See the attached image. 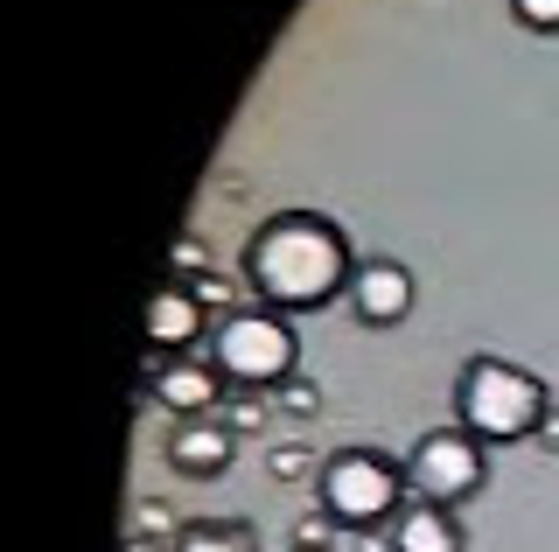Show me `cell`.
Returning a JSON list of instances; mask_svg holds the SVG:
<instances>
[{"instance_id": "6da1fadb", "label": "cell", "mask_w": 559, "mask_h": 552, "mask_svg": "<svg viewBox=\"0 0 559 552\" xmlns=\"http://www.w3.org/2000/svg\"><path fill=\"white\" fill-rule=\"evenodd\" d=\"M245 280H252L259 308H280V315H308V308H329L336 295H349L357 280V252L329 217L314 211H280L252 231L245 245Z\"/></svg>"}, {"instance_id": "7a4b0ae2", "label": "cell", "mask_w": 559, "mask_h": 552, "mask_svg": "<svg viewBox=\"0 0 559 552\" xmlns=\"http://www.w3.org/2000/svg\"><path fill=\"white\" fill-rule=\"evenodd\" d=\"M552 412V392L538 385L524 364H503V357H468L462 385H454V427H468L483 447L497 441H532Z\"/></svg>"}, {"instance_id": "3957f363", "label": "cell", "mask_w": 559, "mask_h": 552, "mask_svg": "<svg viewBox=\"0 0 559 552\" xmlns=\"http://www.w3.org/2000/svg\"><path fill=\"white\" fill-rule=\"evenodd\" d=\"M210 364L224 371L231 392H280L301 364V336L287 329L280 308H231L210 329Z\"/></svg>"}, {"instance_id": "277c9868", "label": "cell", "mask_w": 559, "mask_h": 552, "mask_svg": "<svg viewBox=\"0 0 559 552\" xmlns=\"http://www.w3.org/2000/svg\"><path fill=\"white\" fill-rule=\"evenodd\" d=\"M406 469L378 447H343V455L322 461V511L336 517L343 531H378L406 511Z\"/></svg>"}, {"instance_id": "5b68a950", "label": "cell", "mask_w": 559, "mask_h": 552, "mask_svg": "<svg viewBox=\"0 0 559 552\" xmlns=\"http://www.w3.org/2000/svg\"><path fill=\"white\" fill-rule=\"evenodd\" d=\"M406 482L413 496H427V504H462V496H476L489 482V447L468 434V427H433V434L413 441L406 455Z\"/></svg>"}, {"instance_id": "8992f818", "label": "cell", "mask_w": 559, "mask_h": 552, "mask_svg": "<svg viewBox=\"0 0 559 552\" xmlns=\"http://www.w3.org/2000/svg\"><path fill=\"white\" fill-rule=\"evenodd\" d=\"M147 392L162 399L175 420H203V412H217L224 406V371L210 364V357H162V350H147Z\"/></svg>"}, {"instance_id": "52a82bcc", "label": "cell", "mask_w": 559, "mask_h": 552, "mask_svg": "<svg viewBox=\"0 0 559 552\" xmlns=\"http://www.w3.org/2000/svg\"><path fill=\"white\" fill-rule=\"evenodd\" d=\"M231 455H238V434L217 420V412H203V420H175V434H168V469L175 476L210 482V476L231 469Z\"/></svg>"}, {"instance_id": "ba28073f", "label": "cell", "mask_w": 559, "mask_h": 552, "mask_svg": "<svg viewBox=\"0 0 559 552\" xmlns=\"http://www.w3.org/2000/svg\"><path fill=\"white\" fill-rule=\"evenodd\" d=\"M349 308H357V322H371V329L406 322L413 315V273L399 266V259H364L357 280H349Z\"/></svg>"}, {"instance_id": "9c48e42d", "label": "cell", "mask_w": 559, "mask_h": 552, "mask_svg": "<svg viewBox=\"0 0 559 552\" xmlns=\"http://www.w3.org/2000/svg\"><path fill=\"white\" fill-rule=\"evenodd\" d=\"M203 336V301L197 287H162V295L147 301V350L162 357H189V343Z\"/></svg>"}, {"instance_id": "30bf717a", "label": "cell", "mask_w": 559, "mask_h": 552, "mask_svg": "<svg viewBox=\"0 0 559 552\" xmlns=\"http://www.w3.org/2000/svg\"><path fill=\"white\" fill-rule=\"evenodd\" d=\"M462 525H454L448 504H427V496H406V511L392 517V552H462Z\"/></svg>"}, {"instance_id": "8fae6325", "label": "cell", "mask_w": 559, "mask_h": 552, "mask_svg": "<svg viewBox=\"0 0 559 552\" xmlns=\"http://www.w3.org/2000/svg\"><path fill=\"white\" fill-rule=\"evenodd\" d=\"M175 552H259V531L238 517H197L175 531Z\"/></svg>"}, {"instance_id": "7c38bea8", "label": "cell", "mask_w": 559, "mask_h": 552, "mask_svg": "<svg viewBox=\"0 0 559 552\" xmlns=\"http://www.w3.org/2000/svg\"><path fill=\"white\" fill-rule=\"evenodd\" d=\"M511 14L538 36H559V0H511Z\"/></svg>"}, {"instance_id": "4fadbf2b", "label": "cell", "mask_w": 559, "mask_h": 552, "mask_svg": "<svg viewBox=\"0 0 559 552\" xmlns=\"http://www.w3.org/2000/svg\"><path fill=\"white\" fill-rule=\"evenodd\" d=\"M273 399H280V406H287V412H301V420H308V412H322V392H314V385H308V377H287V385H280V392H273Z\"/></svg>"}, {"instance_id": "5bb4252c", "label": "cell", "mask_w": 559, "mask_h": 552, "mask_svg": "<svg viewBox=\"0 0 559 552\" xmlns=\"http://www.w3.org/2000/svg\"><path fill=\"white\" fill-rule=\"evenodd\" d=\"M336 531H343V525H336V517H329V511H314V517H308V525H301V531H294V545H301V552H329V539H336Z\"/></svg>"}, {"instance_id": "9a60e30c", "label": "cell", "mask_w": 559, "mask_h": 552, "mask_svg": "<svg viewBox=\"0 0 559 552\" xmlns=\"http://www.w3.org/2000/svg\"><path fill=\"white\" fill-rule=\"evenodd\" d=\"M266 469H273L280 482H294V476H308V455H301V447H280V441H273V455H266Z\"/></svg>"}, {"instance_id": "2e32d148", "label": "cell", "mask_w": 559, "mask_h": 552, "mask_svg": "<svg viewBox=\"0 0 559 552\" xmlns=\"http://www.w3.org/2000/svg\"><path fill=\"white\" fill-rule=\"evenodd\" d=\"M259 420H266V406H259V392H245V399H231V420H224V427L245 434V427H259Z\"/></svg>"}, {"instance_id": "e0dca14e", "label": "cell", "mask_w": 559, "mask_h": 552, "mask_svg": "<svg viewBox=\"0 0 559 552\" xmlns=\"http://www.w3.org/2000/svg\"><path fill=\"white\" fill-rule=\"evenodd\" d=\"M189 287H197V301H203V308H217V301L231 308V287H224L217 273H197V280H189Z\"/></svg>"}, {"instance_id": "ac0fdd59", "label": "cell", "mask_w": 559, "mask_h": 552, "mask_svg": "<svg viewBox=\"0 0 559 552\" xmlns=\"http://www.w3.org/2000/svg\"><path fill=\"white\" fill-rule=\"evenodd\" d=\"M175 266H182V273L203 266V245H197V238H182V245H175Z\"/></svg>"}, {"instance_id": "d6986e66", "label": "cell", "mask_w": 559, "mask_h": 552, "mask_svg": "<svg viewBox=\"0 0 559 552\" xmlns=\"http://www.w3.org/2000/svg\"><path fill=\"white\" fill-rule=\"evenodd\" d=\"M538 434H546V447H559V412H546V427H538Z\"/></svg>"}, {"instance_id": "ffe728a7", "label": "cell", "mask_w": 559, "mask_h": 552, "mask_svg": "<svg viewBox=\"0 0 559 552\" xmlns=\"http://www.w3.org/2000/svg\"><path fill=\"white\" fill-rule=\"evenodd\" d=\"M294 552H301V545H294Z\"/></svg>"}]
</instances>
